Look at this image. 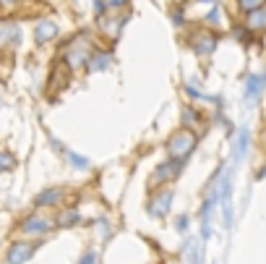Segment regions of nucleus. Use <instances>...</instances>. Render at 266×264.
<instances>
[{
	"label": "nucleus",
	"instance_id": "1",
	"mask_svg": "<svg viewBox=\"0 0 266 264\" xmlns=\"http://www.w3.org/2000/svg\"><path fill=\"white\" fill-rule=\"evenodd\" d=\"M193 146H196V136L188 134V131H178V134H172L167 139V154L188 160V154L193 152Z\"/></svg>",
	"mask_w": 266,
	"mask_h": 264
},
{
	"label": "nucleus",
	"instance_id": "2",
	"mask_svg": "<svg viewBox=\"0 0 266 264\" xmlns=\"http://www.w3.org/2000/svg\"><path fill=\"white\" fill-rule=\"evenodd\" d=\"M264 86H266V74H253V76H248V82H246V105H248V108H253V105L261 100Z\"/></svg>",
	"mask_w": 266,
	"mask_h": 264
},
{
	"label": "nucleus",
	"instance_id": "3",
	"mask_svg": "<svg viewBox=\"0 0 266 264\" xmlns=\"http://www.w3.org/2000/svg\"><path fill=\"white\" fill-rule=\"evenodd\" d=\"M183 165H186V157H172L170 162H165V165H159V170L154 173V183H159V180H170V178H175V176H180V170H183Z\"/></svg>",
	"mask_w": 266,
	"mask_h": 264
},
{
	"label": "nucleus",
	"instance_id": "4",
	"mask_svg": "<svg viewBox=\"0 0 266 264\" xmlns=\"http://www.w3.org/2000/svg\"><path fill=\"white\" fill-rule=\"evenodd\" d=\"M191 48L196 55H212L214 48H217V37L214 34H196L193 42H191Z\"/></svg>",
	"mask_w": 266,
	"mask_h": 264
},
{
	"label": "nucleus",
	"instance_id": "5",
	"mask_svg": "<svg viewBox=\"0 0 266 264\" xmlns=\"http://www.w3.org/2000/svg\"><path fill=\"white\" fill-rule=\"evenodd\" d=\"M50 228H52V222L44 220V217H29V220L21 222V230L29 236H44V233H50Z\"/></svg>",
	"mask_w": 266,
	"mask_h": 264
},
{
	"label": "nucleus",
	"instance_id": "6",
	"mask_svg": "<svg viewBox=\"0 0 266 264\" xmlns=\"http://www.w3.org/2000/svg\"><path fill=\"white\" fill-rule=\"evenodd\" d=\"M170 204H172V191H162L157 199L149 202V214L152 217H165L167 210H170Z\"/></svg>",
	"mask_w": 266,
	"mask_h": 264
},
{
	"label": "nucleus",
	"instance_id": "7",
	"mask_svg": "<svg viewBox=\"0 0 266 264\" xmlns=\"http://www.w3.org/2000/svg\"><path fill=\"white\" fill-rule=\"evenodd\" d=\"M55 34H57V24H55V21H39L37 29H34V37H37V42H39V44L50 42V40L55 37Z\"/></svg>",
	"mask_w": 266,
	"mask_h": 264
},
{
	"label": "nucleus",
	"instance_id": "8",
	"mask_svg": "<svg viewBox=\"0 0 266 264\" xmlns=\"http://www.w3.org/2000/svg\"><path fill=\"white\" fill-rule=\"evenodd\" d=\"M34 254V248L29 244H16V246H10V251L5 254V262H29Z\"/></svg>",
	"mask_w": 266,
	"mask_h": 264
},
{
	"label": "nucleus",
	"instance_id": "9",
	"mask_svg": "<svg viewBox=\"0 0 266 264\" xmlns=\"http://www.w3.org/2000/svg\"><path fill=\"white\" fill-rule=\"evenodd\" d=\"M248 142H251V134H248V128H240V134H238V142H235V165L240 162L243 157H246V152H248Z\"/></svg>",
	"mask_w": 266,
	"mask_h": 264
},
{
	"label": "nucleus",
	"instance_id": "10",
	"mask_svg": "<svg viewBox=\"0 0 266 264\" xmlns=\"http://www.w3.org/2000/svg\"><path fill=\"white\" fill-rule=\"evenodd\" d=\"M246 26L251 32H259V29H266V10L256 8V10H251L248 14V21H246Z\"/></svg>",
	"mask_w": 266,
	"mask_h": 264
},
{
	"label": "nucleus",
	"instance_id": "11",
	"mask_svg": "<svg viewBox=\"0 0 266 264\" xmlns=\"http://www.w3.org/2000/svg\"><path fill=\"white\" fill-rule=\"evenodd\" d=\"M60 196H63V188H50V191L39 194V196L34 199V204H37V206H50V204L60 202Z\"/></svg>",
	"mask_w": 266,
	"mask_h": 264
},
{
	"label": "nucleus",
	"instance_id": "12",
	"mask_svg": "<svg viewBox=\"0 0 266 264\" xmlns=\"http://www.w3.org/2000/svg\"><path fill=\"white\" fill-rule=\"evenodd\" d=\"M110 60H112L110 52H99V55H94V58H89V71H105V68L110 66Z\"/></svg>",
	"mask_w": 266,
	"mask_h": 264
},
{
	"label": "nucleus",
	"instance_id": "13",
	"mask_svg": "<svg viewBox=\"0 0 266 264\" xmlns=\"http://www.w3.org/2000/svg\"><path fill=\"white\" fill-rule=\"evenodd\" d=\"M0 42L18 44V42H21V32H18V26H3V29H0Z\"/></svg>",
	"mask_w": 266,
	"mask_h": 264
},
{
	"label": "nucleus",
	"instance_id": "14",
	"mask_svg": "<svg viewBox=\"0 0 266 264\" xmlns=\"http://www.w3.org/2000/svg\"><path fill=\"white\" fill-rule=\"evenodd\" d=\"M183 251H186L183 256H186L188 262H201V259H204V256H201V244H199V240H188Z\"/></svg>",
	"mask_w": 266,
	"mask_h": 264
},
{
	"label": "nucleus",
	"instance_id": "15",
	"mask_svg": "<svg viewBox=\"0 0 266 264\" xmlns=\"http://www.w3.org/2000/svg\"><path fill=\"white\" fill-rule=\"evenodd\" d=\"M65 154H68V160H71V165H73V168H78V170H89V160H86V157H81V154L71 152V149H65Z\"/></svg>",
	"mask_w": 266,
	"mask_h": 264
},
{
	"label": "nucleus",
	"instance_id": "16",
	"mask_svg": "<svg viewBox=\"0 0 266 264\" xmlns=\"http://www.w3.org/2000/svg\"><path fill=\"white\" fill-rule=\"evenodd\" d=\"M10 168H16V160L8 152H0V173H5V170H10Z\"/></svg>",
	"mask_w": 266,
	"mask_h": 264
},
{
	"label": "nucleus",
	"instance_id": "17",
	"mask_svg": "<svg viewBox=\"0 0 266 264\" xmlns=\"http://www.w3.org/2000/svg\"><path fill=\"white\" fill-rule=\"evenodd\" d=\"M206 24H209V26H219V24H222V14H219V8H212V10H209Z\"/></svg>",
	"mask_w": 266,
	"mask_h": 264
},
{
	"label": "nucleus",
	"instance_id": "18",
	"mask_svg": "<svg viewBox=\"0 0 266 264\" xmlns=\"http://www.w3.org/2000/svg\"><path fill=\"white\" fill-rule=\"evenodd\" d=\"M78 220V212H63L60 217H57V225H71V222H76Z\"/></svg>",
	"mask_w": 266,
	"mask_h": 264
},
{
	"label": "nucleus",
	"instance_id": "19",
	"mask_svg": "<svg viewBox=\"0 0 266 264\" xmlns=\"http://www.w3.org/2000/svg\"><path fill=\"white\" fill-rule=\"evenodd\" d=\"M238 6L246 10V14H251V10H256V8H261V0H238Z\"/></svg>",
	"mask_w": 266,
	"mask_h": 264
},
{
	"label": "nucleus",
	"instance_id": "20",
	"mask_svg": "<svg viewBox=\"0 0 266 264\" xmlns=\"http://www.w3.org/2000/svg\"><path fill=\"white\" fill-rule=\"evenodd\" d=\"M183 123H186V126H196V123H199V116H196V110H193V108L183 110Z\"/></svg>",
	"mask_w": 266,
	"mask_h": 264
},
{
	"label": "nucleus",
	"instance_id": "21",
	"mask_svg": "<svg viewBox=\"0 0 266 264\" xmlns=\"http://www.w3.org/2000/svg\"><path fill=\"white\" fill-rule=\"evenodd\" d=\"M188 225H191L188 214H180L178 220H175V228H178V233H186V230H188Z\"/></svg>",
	"mask_w": 266,
	"mask_h": 264
},
{
	"label": "nucleus",
	"instance_id": "22",
	"mask_svg": "<svg viewBox=\"0 0 266 264\" xmlns=\"http://www.w3.org/2000/svg\"><path fill=\"white\" fill-rule=\"evenodd\" d=\"M91 264V262H97V254H86V256H81V264Z\"/></svg>",
	"mask_w": 266,
	"mask_h": 264
},
{
	"label": "nucleus",
	"instance_id": "23",
	"mask_svg": "<svg viewBox=\"0 0 266 264\" xmlns=\"http://www.w3.org/2000/svg\"><path fill=\"white\" fill-rule=\"evenodd\" d=\"M172 18H175V24L180 26V24H183V10H175V14H172Z\"/></svg>",
	"mask_w": 266,
	"mask_h": 264
},
{
	"label": "nucleus",
	"instance_id": "24",
	"mask_svg": "<svg viewBox=\"0 0 266 264\" xmlns=\"http://www.w3.org/2000/svg\"><path fill=\"white\" fill-rule=\"evenodd\" d=\"M128 0H110V8H120V6H125Z\"/></svg>",
	"mask_w": 266,
	"mask_h": 264
},
{
	"label": "nucleus",
	"instance_id": "25",
	"mask_svg": "<svg viewBox=\"0 0 266 264\" xmlns=\"http://www.w3.org/2000/svg\"><path fill=\"white\" fill-rule=\"evenodd\" d=\"M16 0H0V6H13Z\"/></svg>",
	"mask_w": 266,
	"mask_h": 264
}]
</instances>
